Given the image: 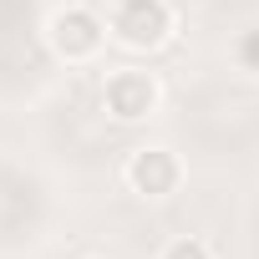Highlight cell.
Returning a JSON list of instances; mask_svg holds the SVG:
<instances>
[{"instance_id":"2","label":"cell","mask_w":259,"mask_h":259,"mask_svg":"<svg viewBox=\"0 0 259 259\" xmlns=\"http://www.w3.org/2000/svg\"><path fill=\"white\" fill-rule=\"evenodd\" d=\"M102 102H107V112L117 122H143L158 107V81L148 71H117V76H107Z\"/></svg>"},{"instance_id":"4","label":"cell","mask_w":259,"mask_h":259,"mask_svg":"<svg viewBox=\"0 0 259 259\" xmlns=\"http://www.w3.org/2000/svg\"><path fill=\"white\" fill-rule=\"evenodd\" d=\"M178 158L168 148H138L133 158H127V183H133L143 198H168L178 188Z\"/></svg>"},{"instance_id":"6","label":"cell","mask_w":259,"mask_h":259,"mask_svg":"<svg viewBox=\"0 0 259 259\" xmlns=\"http://www.w3.org/2000/svg\"><path fill=\"white\" fill-rule=\"evenodd\" d=\"M239 61H244V71H259V31L239 36Z\"/></svg>"},{"instance_id":"3","label":"cell","mask_w":259,"mask_h":259,"mask_svg":"<svg viewBox=\"0 0 259 259\" xmlns=\"http://www.w3.org/2000/svg\"><path fill=\"white\" fill-rule=\"evenodd\" d=\"M51 46H56L66 61H87V56H97V46H102V21H97L87 6H66V11L51 16Z\"/></svg>"},{"instance_id":"1","label":"cell","mask_w":259,"mask_h":259,"mask_svg":"<svg viewBox=\"0 0 259 259\" xmlns=\"http://www.w3.org/2000/svg\"><path fill=\"white\" fill-rule=\"evenodd\" d=\"M173 31V11H168V0H117V11H112V36L122 46H133V51H153L163 46Z\"/></svg>"},{"instance_id":"5","label":"cell","mask_w":259,"mask_h":259,"mask_svg":"<svg viewBox=\"0 0 259 259\" xmlns=\"http://www.w3.org/2000/svg\"><path fill=\"white\" fill-rule=\"evenodd\" d=\"M163 259H213V254H208L203 239H173V244L163 249Z\"/></svg>"}]
</instances>
